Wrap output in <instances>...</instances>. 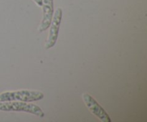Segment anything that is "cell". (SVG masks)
Returning a JSON list of instances; mask_svg holds the SVG:
<instances>
[{"instance_id":"cell-3","label":"cell","mask_w":147,"mask_h":122,"mask_svg":"<svg viewBox=\"0 0 147 122\" xmlns=\"http://www.w3.org/2000/svg\"><path fill=\"white\" fill-rule=\"evenodd\" d=\"M62 18H63V10L61 8H57L55 11H54L53 19L50 24V32L48 37L46 40L45 47L46 50L52 48L55 45L58 37L59 30L61 24Z\"/></svg>"},{"instance_id":"cell-2","label":"cell","mask_w":147,"mask_h":122,"mask_svg":"<svg viewBox=\"0 0 147 122\" xmlns=\"http://www.w3.org/2000/svg\"><path fill=\"white\" fill-rule=\"evenodd\" d=\"M0 110L3 111H24L43 118L45 113L37 105L32 102L4 101L0 102Z\"/></svg>"},{"instance_id":"cell-6","label":"cell","mask_w":147,"mask_h":122,"mask_svg":"<svg viewBox=\"0 0 147 122\" xmlns=\"http://www.w3.org/2000/svg\"><path fill=\"white\" fill-rule=\"evenodd\" d=\"M32 1L39 7H42V0H32Z\"/></svg>"},{"instance_id":"cell-5","label":"cell","mask_w":147,"mask_h":122,"mask_svg":"<svg viewBox=\"0 0 147 122\" xmlns=\"http://www.w3.org/2000/svg\"><path fill=\"white\" fill-rule=\"evenodd\" d=\"M42 19L38 27L40 32L45 31L50 27V22L54 14V1L53 0H42Z\"/></svg>"},{"instance_id":"cell-4","label":"cell","mask_w":147,"mask_h":122,"mask_svg":"<svg viewBox=\"0 0 147 122\" xmlns=\"http://www.w3.org/2000/svg\"><path fill=\"white\" fill-rule=\"evenodd\" d=\"M83 99L85 104L86 105L88 109L90 110V111L97 116L100 121L103 122H111L110 116L107 113V112L103 109L101 106L99 105V103L90 96L88 93H86L83 94Z\"/></svg>"},{"instance_id":"cell-1","label":"cell","mask_w":147,"mask_h":122,"mask_svg":"<svg viewBox=\"0 0 147 122\" xmlns=\"http://www.w3.org/2000/svg\"><path fill=\"white\" fill-rule=\"evenodd\" d=\"M44 98V93L38 90H20L5 91L0 93V102L4 101H38Z\"/></svg>"}]
</instances>
